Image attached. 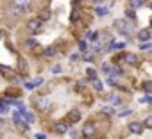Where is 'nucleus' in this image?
<instances>
[{
    "label": "nucleus",
    "mask_w": 152,
    "mask_h": 139,
    "mask_svg": "<svg viewBox=\"0 0 152 139\" xmlns=\"http://www.w3.org/2000/svg\"><path fill=\"white\" fill-rule=\"evenodd\" d=\"M39 27H41V18H31L27 22V29H29L31 34H38Z\"/></svg>",
    "instance_id": "nucleus-1"
},
{
    "label": "nucleus",
    "mask_w": 152,
    "mask_h": 139,
    "mask_svg": "<svg viewBox=\"0 0 152 139\" xmlns=\"http://www.w3.org/2000/svg\"><path fill=\"white\" fill-rule=\"evenodd\" d=\"M95 132H97L95 123H84V127H83V135L84 137H91V135H95Z\"/></svg>",
    "instance_id": "nucleus-2"
},
{
    "label": "nucleus",
    "mask_w": 152,
    "mask_h": 139,
    "mask_svg": "<svg viewBox=\"0 0 152 139\" xmlns=\"http://www.w3.org/2000/svg\"><path fill=\"white\" fill-rule=\"evenodd\" d=\"M115 29L120 30V32H127V29H131V25L127 23V20L118 18V20H115Z\"/></svg>",
    "instance_id": "nucleus-3"
},
{
    "label": "nucleus",
    "mask_w": 152,
    "mask_h": 139,
    "mask_svg": "<svg viewBox=\"0 0 152 139\" xmlns=\"http://www.w3.org/2000/svg\"><path fill=\"white\" fill-rule=\"evenodd\" d=\"M143 128H145V125L140 123V121H131L129 123V132H132V134H141Z\"/></svg>",
    "instance_id": "nucleus-4"
},
{
    "label": "nucleus",
    "mask_w": 152,
    "mask_h": 139,
    "mask_svg": "<svg viewBox=\"0 0 152 139\" xmlns=\"http://www.w3.org/2000/svg\"><path fill=\"white\" fill-rule=\"evenodd\" d=\"M68 119H70L72 123H77V121L81 119V111H77V109L70 111V114H68Z\"/></svg>",
    "instance_id": "nucleus-5"
},
{
    "label": "nucleus",
    "mask_w": 152,
    "mask_h": 139,
    "mask_svg": "<svg viewBox=\"0 0 152 139\" xmlns=\"http://www.w3.org/2000/svg\"><path fill=\"white\" fill-rule=\"evenodd\" d=\"M125 61H127L131 66H138V64H140V59H138L136 54H127V55H125Z\"/></svg>",
    "instance_id": "nucleus-6"
},
{
    "label": "nucleus",
    "mask_w": 152,
    "mask_h": 139,
    "mask_svg": "<svg viewBox=\"0 0 152 139\" xmlns=\"http://www.w3.org/2000/svg\"><path fill=\"white\" fill-rule=\"evenodd\" d=\"M15 123V127L22 132V134H25V132H29V123H23L22 119H18V121H13Z\"/></svg>",
    "instance_id": "nucleus-7"
},
{
    "label": "nucleus",
    "mask_w": 152,
    "mask_h": 139,
    "mask_svg": "<svg viewBox=\"0 0 152 139\" xmlns=\"http://www.w3.org/2000/svg\"><path fill=\"white\" fill-rule=\"evenodd\" d=\"M138 39H140L141 43H143V41L147 43V41L150 39V32H148V30H140V32H138Z\"/></svg>",
    "instance_id": "nucleus-8"
},
{
    "label": "nucleus",
    "mask_w": 152,
    "mask_h": 139,
    "mask_svg": "<svg viewBox=\"0 0 152 139\" xmlns=\"http://www.w3.org/2000/svg\"><path fill=\"white\" fill-rule=\"evenodd\" d=\"M100 112H102V114H106V116H115V107L106 105V107H102V109H100Z\"/></svg>",
    "instance_id": "nucleus-9"
},
{
    "label": "nucleus",
    "mask_w": 152,
    "mask_h": 139,
    "mask_svg": "<svg viewBox=\"0 0 152 139\" xmlns=\"http://www.w3.org/2000/svg\"><path fill=\"white\" fill-rule=\"evenodd\" d=\"M56 54H57V48H56V46H48V48L43 50V55H47V57H52V55H56Z\"/></svg>",
    "instance_id": "nucleus-10"
},
{
    "label": "nucleus",
    "mask_w": 152,
    "mask_h": 139,
    "mask_svg": "<svg viewBox=\"0 0 152 139\" xmlns=\"http://www.w3.org/2000/svg\"><path fill=\"white\" fill-rule=\"evenodd\" d=\"M66 130H68V125H66V123H63V121H61V123H57V125H56V132H57V134H64Z\"/></svg>",
    "instance_id": "nucleus-11"
},
{
    "label": "nucleus",
    "mask_w": 152,
    "mask_h": 139,
    "mask_svg": "<svg viewBox=\"0 0 152 139\" xmlns=\"http://www.w3.org/2000/svg\"><path fill=\"white\" fill-rule=\"evenodd\" d=\"M141 4H143V0H129L131 9H138V7H141Z\"/></svg>",
    "instance_id": "nucleus-12"
},
{
    "label": "nucleus",
    "mask_w": 152,
    "mask_h": 139,
    "mask_svg": "<svg viewBox=\"0 0 152 139\" xmlns=\"http://www.w3.org/2000/svg\"><path fill=\"white\" fill-rule=\"evenodd\" d=\"M18 68H20V72H22V73L27 72V62H25V59H22V57L18 59Z\"/></svg>",
    "instance_id": "nucleus-13"
},
{
    "label": "nucleus",
    "mask_w": 152,
    "mask_h": 139,
    "mask_svg": "<svg viewBox=\"0 0 152 139\" xmlns=\"http://www.w3.org/2000/svg\"><path fill=\"white\" fill-rule=\"evenodd\" d=\"M86 75H88V79H91V80H97V72L93 68H88L86 70Z\"/></svg>",
    "instance_id": "nucleus-14"
},
{
    "label": "nucleus",
    "mask_w": 152,
    "mask_h": 139,
    "mask_svg": "<svg viewBox=\"0 0 152 139\" xmlns=\"http://www.w3.org/2000/svg\"><path fill=\"white\" fill-rule=\"evenodd\" d=\"M79 18H81V11H79V9H73V11H72V16H70V20H72V22H77Z\"/></svg>",
    "instance_id": "nucleus-15"
},
{
    "label": "nucleus",
    "mask_w": 152,
    "mask_h": 139,
    "mask_svg": "<svg viewBox=\"0 0 152 139\" xmlns=\"http://www.w3.org/2000/svg\"><path fill=\"white\" fill-rule=\"evenodd\" d=\"M141 88H143V91H145V93H152V82H150V80H145Z\"/></svg>",
    "instance_id": "nucleus-16"
},
{
    "label": "nucleus",
    "mask_w": 152,
    "mask_h": 139,
    "mask_svg": "<svg viewBox=\"0 0 152 139\" xmlns=\"http://www.w3.org/2000/svg\"><path fill=\"white\" fill-rule=\"evenodd\" d=\"M109 102H111L113 105H120V104H122L120 96H115V95H111V96H109Z\"/></svg>",
    "instance_id": "nucleus-17"
},
{
    "label": "nucleus",
    "mask_w": 152,
    "mask_h": 139,
    "mask_svg": "<svg viewBox=\"0 0 152 139\" xmlns=\"http://www.w3.org/2000/svg\"><path fill=\"white\" fill-rule=\"evenodd\" d=\"M23 119H25L27 123H32V121H34V114H32V112H23Z\"/></svg>",
    "instance_id": "nucleus-18"
},
{
    "label": "nucleus",
    "mask_w": 152,
    "mask_h": 139,
    "mask_svg": "<svg viewBox=\"0 0 152 139\" xmlns=\"http://www.w3.org/2000/svg\"><path fill=\"white\" fill-rule=\"evenodd\" d=\"M143 125H145V128H152V116H147L143 119Z\"/></svg>",
    "instance_id": "nucleus-19"
},
{
    "label": "nucleus",
    "mask_w": 152,
    "mask_h": 139,
    "mask_svg": "<svg viewBox=\"0 0 152 139\" xmlns=\"http://www.w3.org/2000/svg\"><path fill=\"white\" fill-rule=\"evenodd\" d=\"M47 20H50V11H48V9H45V11L41 13V22H47Z\"/></svg>",
    "instance_id": "nucleus-20"
},
{
    "label": "nucleus",
    "mask_w": 152,
    "mask_h": 139,
    "mask_svg": "<svg viewBox=\"0 0 152 139\" xmlns=\"http://www.w3.org/2000/svg\"><path fill=\"white\" fill-rule=\"evenodd\" d=\"M125 14H127V18H131V20H134V18H136V14H134V9H131V7H127Z\"/></svg>",
    "instance_id": "nucleus-21"
},
{
    "label": "nucleus",
    "mask_w": 152,
    "mask_h": 139,
    "mask_svg": "<svg viewBox=\"0 0 152 139\" xmlns=\"http://www.w3.org/2000/svg\"><path fill=\"white\" fill-rule=\"evenodd\" d=\"M113 75H116V77H120L122 75V68L120 66H113V72H111Z\"/></svg>",
    "instance_id": "nucleus-22"
},
{
    "label": "nucleus",
    "mask_w": 152,
    "mask_h": 139,
    "mask_svg": "<svg viewBox=\"0 0 152 139\" xmlns=\"http://www.w3.org/2000/svg\"><path fill=\"white\" fill-rule=\"evenodd\" d=\"M93 88H95L97 91H100L104 86H102V82H100V80H93Z\"/></svg>",
    "instance_id": "nucleus-23"
},
{
    "label": "nucleus",
    "mask_w": 152,
    "mask_h": 139,
    "mask_svg": "<svg viewBox=\"0 0 152 139\" xmlns=\"http://www.w3.org/2000/svg\"><path fill=\"white\" fill-rule=\"evenodd\" d=\"M106 13H107V9H106V7H97V14H99V16H104Z\"/></svg>",
    "instance_id": "nucleus-24"
},
{
    "label": "nucleus",
    "mask_w": 152,
    "mask_h": 139,
    "mask_svg": "<svg viewBox=\"0 0 152 139\" xmlns=\"http://www.w3.org/2000/svg\"><path fill=\"white\" fill-rule=\"evenodd\" d=\"M150 48H152L150 43H141V45H140V50H150Z\"/></svg>",
    "instance_id": "nucleus-25"
},
{
    "label": "nucleus",
    "mask_w": 152,
    "mask_h": 139,
    "mask_svg": "<svg viewBox=\"0 0 152 139\" xmlns=\"http://www.w3.org/2000/svg\"><path fill=\"white\" fill-rule=\"evenodd\" d=\"M79 48H81V50L84 52V50L88 48V43H86V41H79Z\"/></svg>",
    "instance_id": "nucleus-26"
},
{
    "label": "nucleus",
    "mask_w": 152,
    "mask_h": 139,
    "mask_svg": "<svg viewBox=\"0 0 152 139\" xmlns=\"http://www.w3.org/2000/svg\"><path fill=\"white\" fill-rule=\"evenodd\" d=\"M39 107H41V109H47V107H48V102H47V100H39Z\"/></svg>",
    "instance_id": "nucleus-27"
},
{
    "label": "nucleus",
    "mask_w": 152,
    "mask_h": 139,
    "mask_svg": "<svg viewBox=\"0 0 152 139\" xmlns=\"http://www.w3.org/2000/svg\"><path fill=\"white\" fill-rule=\"evenodd\" d=\"M102 72H104V73H109V72H113V70H111L107 64H104V66H102Z\"/></svg>",
    "instance_id": "nucleus-28"
},
{
    "label": "nucleus",
    "mask_w": 152,
    "mask_h": 139,
    "mask_svg": "<svg viewBox=\"0 0 152 139\" xmlns=\"http://www.w3.org/2000/svg\"><path fill=\"white\" fill-rule=\"evenodd\" d=\"M97 36H99L97 32H90V34H88V39H97Z\"/></svg>",
    "instance_id": "nucleus-29"
},
{
    "label": "nucleus",
    "mask_w": 152,
    "mask_h": 139,
    "mask_svg": "<svg viewBox=\"0 0 152 139\" xmlns=\"http://www.w3.org/2000/svg\"><path fill=\"white\" fill-rule=\"evenodd\" d=\"M27 45H29L31 48H34V46H36V41H34V39H29V41H27Z\"/></svg>",
    "instance_id": "nucleus-30"
},
{
    "label": "nucleus",
    "mask_w": 152,
    "mask_h": 139,
    "mask_svg": "<svg viewBox=\"0 0 152 139\" xmlns=\"http://www.w3.org/2000/svg\"><path fill=\"white\" fill-rule=\"evenodd\" d=\"M34 86H36V82H27V84H25V88H27V89H32Z\"/></svg>",
    "instance_id": "nucleus-31"
},
{
    "label": "nucleus",
    "mask_w": 152,
    "mask_h": 139,
    "mask_svg": "<svg viewBox=\"0 0 152 139\" xmlns=\"http://www.w3.org/2000/svg\"><path fill=\"white\" fill-rule=\"evenodd\" d=\"M127 114H131V111H129V109H124V111H122L118 116H127Z\"/></svg>",
    "instance_id": "nucleus-32"
},
{
    "label": "nucleus",
    "mask_w": 152,
    "mask_h": 139,
    "mask_svg": "<svg viewBox=\"0 0 152 139\" xmlns=\"http://www.w3.org/2000/svg\"><path fill=\"white\" fill-rule=\"evenodd\" d=\"M16 2H20V6H23V7H25V6H27V2H29V0H16Z\"/></svg>",
    "instance_id": "nucleus-33"
},
{
    "label": "nucleus",
    "mask_w": 152,
    "mask_h": 139,
    "mask_svg": "<svg viewBox=\"0 0 152 139\" xmlns=\"http://www.w3.org/2000/svg\"><path fill=\"white\" fill-rule=\"evenodd\" d=\"M36 139H47V135H45V134H38Z\"/></svg>",
    "instance_id": "nucleus-34"
},
{
    "label": "nucleus",
    "mask_w": 152,
    "mask_h": 139,
    "mask_svg": "<svg viewBox=\"0 0 152 139\" xmlns=\"http://www.w3.org/2000/svg\"><path fill=\"white\" fill-rule=\"evenodd\" d=\"M84 61H91V54H88V55L84 54Z\"/></svg>",
    "instance_id": "nucleus-35"
},
{
    "label": "nucleus",
    "mask_w": 152,
    "mask_h": 139,
    "mask_svg": "<svg viewBox=\"0 0 152 139\" xmlns=\"http://www.w3.org/2000/svg\"><path fill=\"white\" fill-rule=\"evenodd\" d=\"M150 9H152V2H150Z\"/></svg>",
    "instance_id": "nucleus-36"
},
{
    "label": "nucleus",
    "mask_w": 152,
    "mask_h": 139,
    "mask_svg": "<svg viewBox=\"0 0 152 139\" xmlns=\"http://www.w3.org/2000/svg\"><path fill=\"white\" fill-rule=\"evenodd\" d=\"M150 27H152V22H150Z\"/></svg>",
    "instance_id": "nucleus-37"
},
{
    "label": "nucleus",
    "mask_w": 152,
    "mask_h": 139,
    "mask_svg": "<svg viewBox=\"0 0 152 139\" xmlns=\"http://www.w3.org/2000/svg\"><path fill=\"white\" fill-rule=\"evenodd\" d=\"M73 139H75V137H73Z\"/></svg>",
    "instance_id": "nucleus-38"
}]
</instances>
